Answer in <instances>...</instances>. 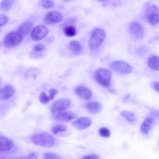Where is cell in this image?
<instances>
[{"label": "cell", "mask_w": 159, "mask_h": 159, "mask_svg": "<svg viewBox=\"0 0 159 159\" xmlns=\"http://www.w3.org/2000/svg\"><path fill=\"white\" fill-rule=\"evenodd\" d=\"M31 142L38 146L43 147H52L54 145L55 139L50 134L43 132L33 135Z\"/></svg>", "instance_id": "obj_1"}, {"label": "cell", "mask_w": 159, "mask_h": 159, "mask_svg": "<svg viewBox=\"0 0 159 159\" xmlns=\"http://www.w3.org/2000/svg\"><path fill=\"white\" fill-rule=\"evenodd\" d=\"M106 37L104 30L101 28H96L91 33L88 41V46L90 49L95 50L99 48Z\"/></svg>", "instance_id": "obj_2"}, {"label": "cell", "mask_w": 159, "mask_h": 159, "mask_svg": "<svg viewBox=\"0 0 159 159\" xmlns=\"http://www.w3.org/2000/svg\"><path fill=\"white\" fill-rule=\"evenodd\" d=\"M95 79L96 81L104 88H109L111 86V72L106 68H101L95 72Z\"/></svg>", "instance_id": "obj_3"}, {"label": "cell", "mask_w": 159, "mask_h": 159, "mask_svg": "<svg viewBox=\"0 0 159 159\" xmlns=\"http://www.w3.org/2000/svg\"><path fill=\"white\" fill-rule=\"evenodd\" d=\"M24 37L17 31H11L4 38V45L9 48L19 45L23 40Z\"/></svg>", "instance_id": "obj_4"}, {"label": "cell", "mask_w": 159, "mask_h": 159, "mask_svg": "<svg viewBox=\"0 0 159 159\" xmlns=\"http://www.w3.org/2000/svg\"><path fill=\"white\" fill-rule=\"evenodd\" d=\"M144 17L150 24H158L159 23V10L158 7L153 4L148 6L145 12Z\"/></svg>", "instance_id": "obj_5"}, {"label": "cell", "mask_w": 159, "mask_h": 159, "mask_svg": "<svg viewBox=\"0 0 159 159\" xmlns=\"http://www.w3.org/2000/svg\"><path fill=\"white\" fill-rule=\"evenodd\" d=\"M111 68L115 71L120 74H129L132 71V66L128 63L122 60H116L110 65Z\"/></svg>", "instance_id": "obj_6"}, {"label": "cell", "mask_w": 159, "mask_h": 159, "mask_svg": "<svg viewBox=\"0 0 159 159\" xmlns=\"http://www.w3.org/2000/svg\"><path fill=\"white\" fill-rule=\"evenodd\" d=\"M70 100L68 99H60L54 102L51 106V111L55 115L59 112L65 111L70 106Z\"/></svg>", "instance_id": "obj_7"}, {"label": "cell", "mask_w": 159, "mask_h": 159, "mask_svg": "<svg viewBox=\"0 0 159 159\" xmlns=\"http://www.w3.org/2000/svg\"><path fill=\"white\" fill-rule=\"evenodd\" d=\"M47 28L42 25H39L34 27L31 31L30 36L33 40L39 41L43 39L48 34Z\"/></svg>", "instance_id": "obj_8"}, {"label": "cell", "mask_w": 159, "mask_h": 159, "mask_svg": "<svg viewBox=\"0 0 159 159\" xmlns=\"http://www.w3.org/2000/svg\"><path fill=\"white\" fill-rule=\"evenodd\" d=\"M63 17L64 16L62 13L57 11H52L48 12L44 16L43 20L46 24L48 25H52L61 22Z\"/></svg>", "instance_id": "obj_9"}, {"label": "cell", "mask_w": 159, "mask_h": 159, "mask_svg": "<svg viewBox=\"0 0 159 159\" xmlns=\"http://www.w3.org/2000/svg\"><path fill=\"white\" fill-rule=\"evenodd\" d=\"M129 32L135 40L141 39L143 37V29L142 25L137 21L132 22L129 25Z\"/></svg>", "instance_id": "obj_10"}, {"label": "cell", "mask_w": 159, "mask_h": 159, "mask_svg": "<svg viewBox=\"0 0 159 159\" xmlns=\"http://www.w3.org/2000/svg\"><path fill=\"white\" fill-rule=\"evenodd\" d=\"M76 117V114L72 111H63L55 115V118L57 120L63 122H69Z\"/></svg>", "instance_id": "obj_11"}, {"label": "cell", "mask_w": 159, "mask_h": 159, "mask_svg": "<svg viewBox=\"0 0 159 159\" xmlns=\"http://www.w3.org/2000/svg\"><path fill=\"white\" fill-rule=\"evenodd\" d=\"M75 92L77 96L85 100H90L93 96L92 91L84 86H77L75 89Z\"/></svg>", "instance_id": "obj_12"}, {"label": "cell", "mask_w": 159, "mask_h": 159, "mask_svg": "<svg viewBox=\"0 0 159 159\" xmlns=\"http://www.w3.org/2000/svg\"><path fill=\"white\" fill-rule=\"evenodd\" d=\"M91 123H92V120L90 118L87 117H83L74 120L72 124L77 129L83 130L89 127Z\"/></svg>", "instance_id": "obj_13"}, {"label": "cell", "mask_w": 159, "mask_h": 159, "mask_svg": "<svg viewBox=\"0 0 159 159\" xmlns=\"http://www.w3.org/2000/svg\"><path fill=\"white\" fill-rule=\"evenodd\" d=\"M15 89L11 85H6L0 88V100L5 101L11 98L14 94Z\"/></svg>", "instance_id": "obj_14"}, {"label": "cell", "mask_w": 159, "mask_h": 159, "mask_svg": "<svg viewBox=\"0 0 159 159\" xmlns=\"http://www.w3.org/2000/svg\"><path fill=\"white\" fill-rule=\"evenodd\" d=\"M154 124V119L152 116L147 117L140 126V132L144 134L147 135L150 130L152 129Z\"/></svg>", "instance_id": "obj_15"}, {"label": "cell", "mask_w": 159, "mask_h": 159, "mask_svg": "<svg viewBox=\"0 0 159 159\" xmlns=\"http://www.w3.org/2000/svg\"><path fill=\"white\" fill-rule=\"evenodd\" d=\"M14 147L13 141L2 135H0V151L7 152L11 150Z\"/></svg>", "instance_id": "obj_16"}, {"label": "cell", "mask_w": 159, "mask_h": 159, "mask_svg": "<svg viewBox=\"0 0 159 159\" xmlns=\"http://www.w3.org/2000/svg\"><path fill=\"white\" fill-rule=\"evenodd\" d=\"M33 23L30 21H26L23 22L18 28L17 32L23 37H25L30 32L33 27Z\"/></svg>", "instance_id": "obj_17"}, {"label": "cell", "mask_w": 159, "mask_h": 159, "mask_svg": "<svg viewBox=\"0 0 159 159\" xmlns=\"http://www.w3.org/2000/svg\"><path fill=\"white\" fill-rule=\"evenodd\" d=\"M86 109L91 114H95L99 112L102 109V106L101 104L97 101L89 102L86 104Z\"/></svg>", "instance_id": "obj_18"}, {"label": "cell", "mask_w": 159, "mask_h": 159, "mask_svg": "<svg viewBox=\"0 0 159 159\" xmlns=\"http://www.w3.org/2000/svg\"><path fill=\"white\" fill-rule=\"evenodd\" d=\"M147 65L153 70H159V57L157 55H152L147 60Z\"/></svg>", "instance_id": "obj_19"}, {"label": "cell", "mask_w": 159, "mask_h": 159, "mask_svg": "<svg viewBox=\"0 0 159 159\" xmlns=\"http://www.w3.org/2000/svg\"><path fill=\"white\" fill-rule=\"evenodd\" d=\"M68 47L71 52L76 55L80 54L82 51V47L81 44L76 40L71 41L68 45Z\"/></svg>", "instance_id": "obj_20"}, {"label": "cell", "mask_w": 159, "mask_h": 159, "mask_svg": "<svg viewBox=\"0 0 159 159\" xmlns=\"http://www.w3.org/2000/svg\"><path fill=\"white\" fill-rule=\"evenodd\" d=\"M120 114L129 122H133L136 120L135 114L132 112L128 111H122L120 112Z\"/></svg>", "instance_id": "obj_21"}, {"label": "cell", "mask_w": 159, "mask_h": 159, "mask_svg": "<svg viewBox=\"0 0 159 159\" xmlns=\"http://www.w3.org/2000/svg\"><path fill=\"white\" fill-rule=\"evenodd\" d=\"M16 0H2L0 3V10L9 11L12 8Z\"/></svg>", "instance_id": "obj_22"}, {"label": "cell", "mask_w": 159, "mask_h": 159, "mask_svg": "<svg viewBox=\"0 0 159 159\" xmlns=\"http://www.w3.org/2000/svg\"><path fill=\"white\" fill-rule=\"evenodd\" d=\"M63 32L65 34L69 37H71L75 36L76 34V28L73 25H66L63 28Z\"/></svg>", "instance_id": "obj_23"}, {"label": "cell", "mask_w": 159, "mask_h": 159, "mask_svg": "<svg viewBox=\"0 0 159 159\" xmlns=\"http://www.w3.org/2000/svg\"><path fill=\"white\" fill-rule=\"evenodd\" d=\"M67 130V127L62 124H57L55 125L52 129V132L54 134H57L60 132H63Z\"/></svg>", "instance_id": "obj_24"}, {"label": "cell", "mask_w": 159, "mask_h": 159, "mask_svg": "<svg viewBox=\"0 0 159 159\" xmlns=\"http://www.w3.org/2000/svg\"><path fill=\"white\" fill-rule=\"evenodd\" d=\"M99 134L102 137H109L111 135V132L107 127H101L99 129Z\"/></svg>", "instance_id": "obj_25"}, {"label": "cell", "mask_w": 159, "mask_h": 159, "mask_svg": "<svg viewBox=\"0 0 159 159\" xmlns=\"http://www.w3.org/2000/svg\"><path fill=\"white\" fill-rule=\"evenodd\" d=\"M42 5L45 9H50L55 6V2L53 0H42Z\"/></svg>", "instance_id": "obj_26"}, {"label": "cell", "mask_w": 159, "mask_h": 159, "mask_svg": "<svg viewBox=\"0 0 159 159\" xmlns=\"http://www.w3.org/2000/svg\"><path fill=\"white\" fill-rule=\"evenodd\" d=\"M11 158V159H37L38 158V155L35 152H32V153H29L26 157H11V158Z\"/></svg>", "instance_id": "obj_27"}, {"label": "cell", "mask_w": 159, "mask_h": 159, "mask_svg": "<svg viewBox=\"0 0 159 159\" xmlns=\"http://www.w3.org/2000/svg\"><path fill=\"white\" fill-rule=\"evenodd\" d=\"M39 99L41 103L42 104H47L49 102V101L50 100L49 96H48L45 92L42 91L40 93V97H39Z\"/></svg>", "instance_id": "obj_28"}, {"label": "cell", "mask_w": 159, "mask_h": 159, "mask_svg": "<svg viewBox=\"0 0 159 159\" xmlns=\"http://www.w3.org/2000/svg\"><path fill=\"white\" fill-rule=\"evenodd\" d=\"M44 159H61V157L58 154L54 153H45L43 155Z\"/></svg>", "instance_id": "obj_29"}, {"label": "cell", "mask_w": 159, "mask_h": 159, "mask_svg": "<svg viewBox=\"0 0 159 159\" xmlns=\"http://www.w3.org/2000/svg\"><path fill=\"white\" fill-rule=\"evenodd\" d=\"M45 48V47L42 44V43H38L37 45H35L34 48H33V50L35 52H41L42 50H43Z\"/></svg>", "instance_id": "obj_30"}, {"label": "cell", "mask_w": 159, "mask_h": 159, "mask_svg": "<svg viewBox=\"0 0 159 159\" xmlns=\"http://www.w3.org/2000/svg\"><path fill=\"white\" fill-rule=\"evenodd\" d=\"M7 20L8 19L6 16H5L4 14H0V27L6 24L7 22Z\"/></svg>", "instance_id": "obj_31"}, {"label": "cell", "mask_w": 159, "mask_h": 159, "mask_svg": "<svg viewBox=\"0 0 159 159\" xmlns=\"http://www.w3.org/2000/svg\"><path fill=\"white\" fill-rule=\"evenodd\" d=\"M58 91L54 88H51L48 91V94H49V97L50 100H53L55 96V95L57 94Z\"/></svg>", "instance_id": "obj_32"}, {"label": "cell", "mask_w": 159, "mask_h": 159, "mask_svg": "<svg viewBox=\"0 0 159 159\" xmlns=\"http://www.w3.org/2000/svg\"><path fill=\"white\" fill-rule=\"evenodd\" d=\"M81 159H99V157L96 154H89L83 156Z\"/></svg>", "instance_id": "obj_33"}, {"label": "cell", "mask_w": 159, "mask_h": 159, "mask_svg": "<svg viewBox=\"0 0 159 159\" xmlns=\"http://www.w3.org/2000/svg\"><path fill=\"white\" fill-rule=\"evenodd\" d=\"M150 115L153 119H156L159 120V111L153 109L150 111Z\"/></svg>", "instance_id": "obj_34"}, {"label": "cell", "mask_w": 159, "mask_h": 159, "mask_svg": "<svg viewBox=\"0 0 159 159\" xmlns=\"http://www.w3.org/2000/svg\"><path fill=\"white\" fill-rule=\"evenodd\" d=\"M153 88L155 91H157L159 93V82H158V81L155 82L154 84H153Z\"/></svg>", "instance_id": "obj_35"}, {"label": "cell", "mask_w": 159, "mask_h": 159, "mask_svg": "<svg viewBox=\"0 0 159 159\" xmlns=\"http://www.w3.org/2000/svg\"><path fill=\"white\" fill-rule=\"evenodd\" d=\"M98 1H99V2H105V1H107L108 0H98Z\"/></svg>", "instance_id": "obj_36"}, {"label": "cell", "mask_w": 159, "mask_h": 159, "mask_svg": "<svg viewBox=\"0 0 159 159\" xmlns=\"http://www.w3.org/2000/svg\"><path fill=\"white\" fill-rule=\"evenodd\" d=\"M1 80L0 79V88H1Z\"/></svg>", "instance_id": "obj_37"}, {"label": "cell", "mask_w": 159, "mask_h": 159, "mask_svg": "<svg viewBox=\"0 0 159 159\" xmlns=\"http://www.w3.org/2000/svg\"><path fill=\"white\" fill-rule=\"evenodd\" d=\"M1 45H2V43L1 42V41H0V48H1Z\"/></svg>", "instance_id": "obj_38"}, {"label": "cell", "mask_w": 159, "mask_h": 159, "mask_svg": "<svg viewBox=\"0 0 159 159\" xmlns=\"http://www.w3.org/2000/svg\"><path fill=\"white\" fill-rule=\"evenodd\" d=\"M1 30L0 29V33H1Z\"/></svg>", "instance_id": "obj_39"}]
</instances>
